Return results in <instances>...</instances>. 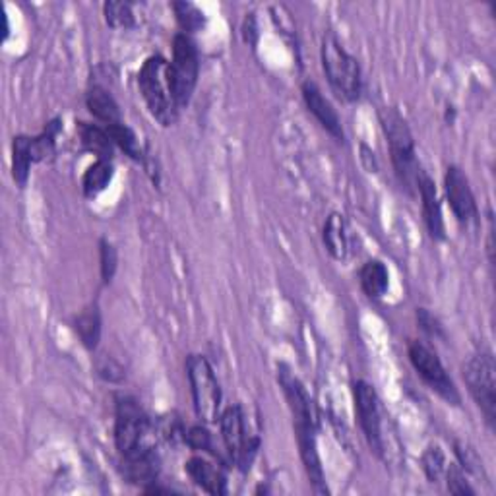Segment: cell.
<instances>
[{
    "mask_svg": "<svg viewBox=\"0 0 496 496\" xmlns=\"http://www.w3.org/2000/svg\"><path fill=\"white\" fill-rule=\"evenodd\" d=\"M138 88L150 115L161 126H173L178 118L180 107L175 98L169 63L161 55L146 58L138 72Z\"/></svg>",
    "mask_w": 496,
    "mask_h": 496,
    "instance_id": "cell-1",
    "label": "cell"
},
{
    "mask_svg": "<svg viewBox=\"0 0 496 496\" xmlns=\"http://www.w3.org/2000/svg\"><path fill=\"white\" fill-rule=\"evenodd\" d=\"M115 446L120 457L155 448L152 421L132 396H117L115 399Z\"/></svg>",
    "mask_w": 496,
    "mask_h": 496,
    "instance_id": "cell-2",
    "label": "cell"
},
{
    "mask_svg": "<svg viewBox=\"0 0 496 496\" xmlns=\"http://www.w3.org/2000/svg\"><path fill=\"white\" fill-rule=\"evenodd\" d=\"M322 66L328 78L330 86L337 98L353 103L359 101L362 93V76L359 60L345 51V47L340 43L334 33H326L320 47Z\"/></svg>",
    "mask_w": 496,
    "mask_h": 496,
    "instance_id": "cell-3",
    "label": "cell"
},
{
    "mask_svg": "<svg viewBox=\"0 0 496 496\" xmlns=\"http://www.w3.org/2000/svg\"><path fill=\"white\" fill-rule=\"evenodd\" d=\"M380 120H382L384 135L388 138L394 171L402 187H405V190L413 195L417 190L419 175L422 171L417 161L413 135H411L404 117L397 111H394V109H386V111H382Z\"/></svg>",
    "mask_w": 496,
    "mask_h": 496,
    "instance_id": "cell-4",
    "label": "cell"
},
{
    "mask_svg": "<svg viewBox=\"0 0 496 496\" xmlns=\"http://www.w3.org/2000/svg\"><path fill=\"white\" fill-rule=\"evenodd\" d=\"M187 377L196 417L205 425H213L222 417L223 394L210 361L204 355H190L187 359Z\"/></svg>",
    "mask_w": 496,
    "mask_h": 496,
    "instance_id": "cell-5",
    "label": "cell"
},
{
    "mask_svg": "<svg viewBox=\"0 0 496 496\" xmlns=\"http://www.w3.org/2000/svg\"><path fill=\"white\" fill-rule=\"evenodd\" d=\"M464 380L474 402L485 415V421L494 427L496 421V365L491 351H479L471 355L462 367Z\"/></svg>",
    "mask_w": 496,
    "mask_h": 496,
    "instance_id": "cell-6",
    "label": "cell"
},
{
    "mask_svg": "<svg viewBox=\"0 0 496 496\" xmlns=\"http://www.w3.org/2000/svg\"><path fill=\"white\" fill-rule=\"evenodd\" d=\"M169 70H171V80L175 88V98L180 109H185L192 93L196 90L198 74H200V60H198V49L195 41L190 39L187 33H177L173 39V60L169 63Z\"/></svg>",
    "mask_w": 496,
    "mask_h": 496,
    "instance_id": "cell-7",
    "label": "cell"
},
{
    "mask_svg": "<svg viewBox=\"0 0 496 496\" xmlns=\"http://www.w3.org/2000/svg\"><path fill=\"white\" fill-rule=\"evenodd\" d=\"M409 361L413 369L417 370L419 377L422 379L432 392H437L444 402L450 405L462 404V396H459L454 380L450 374L446 372L442 361L439 359L437 351H432L429 345L422 342L411 340L409 342Z\"/></svg>",
    "mask_w": 496,
    "mask_h": 496,
    "instance_id": "cell-8",
    "label": "cell"
},
{
    "mask_svg": "<svg viewBox=\"0 0 496 496\" xmlns=\"http://www.w3.org/2000/svg\"><path fill=\"white\" fill-rule=\"evenodd\" d=\"M353 399L355 411L361 422V429L365 432L369 446L379 456H382L384 442H382V415H380V399L377 390L365 380L353 382Z\"/></svg>",
    "mask_w": 496,
    "mask_h": 496,
    "instance_id": "cell-9",
    "label": "cell"
},
{
    "mask_svg": "<svg viewBox=\"0 0 496 496\" xmlns=\"http://www.w3.org/2000/svg\"><path fill=\"white\" fill-rule=\"evenodd\" d=\"M444 192H446V200L450 204V208L459 223L462 225L477 223L479 210H477L474 190H471L469 178L457 165H450L446 169Z\"/></svg>",
    "mask_w": 496,
    "mask_h": 496,
    "instance_id": "cell-10",
    "label": "cell"
},
{
    "mask_svg": "<svg viewBox=\"0 0 496 496\" xmlns=\"http://www.w3.org/2000/svg\"><path fill=\"white\" fill-rule=\"evenodd\" d=\"M302 100H305V105L309 111L314 115V118L318 120L322 128L328 132L332 138L337 142H344V126H342V118L337 115L334 105L328 101V98H324L322 90L317 86V83L307 80L302 83Z\"/></svg>",
    "mask_w": 496,
    "mask_h": 496,
    "instance_id": "cell-11",
    "label": "cell"
},
{
    "mask_svg": "<svg viewBox=\"0 0 496 496\" xmlns=\"http://www.w3.org/2000/svg\"><path fill=\"white\" fill-rule=\"evenodd\" d=\"M220 429H222V439L225 444V450L229 454V459L237 466L240 454L245 450V444L250 437V434H247V427H245L243 407L239 404H233L227 409H223L220 417Z\"/></svg>",
    "mask_w": 496,
    "mask_h": 496,
    "instance_id": "cell-12",
    "label": "cell"
},
{
    "mask_svg": "<svg viewBox=\"0 0 496 496\" xmlns=\"http://www.w3.org/2000/svg\"><path fill=\"white\" fill-rule=\"evenodd\" d=\"M417 192L421 198L422 205V217H425V223L429 229V235L434 240H444L446 239V225H444V217H442V205L437 187H434L432 178L421 171L419 180H417Z\"/></svg>",
    "mask_w": 496,
    "mask_h": 496,
    "instance_id": "cell-13",
    "label": "cell"
},
{
    "mask_svg": "<svg viewBox=\"0 0 496 496\" xmlns=\"http://www.w3.org/2000/svg\"><path fill=\"white\" fill-rule=\"evenodd\" d=\"M185 471L196 485L210 494H225L227 481L223 469L202 456H192L185 464Z\"/></svg>",
    "mask_w": 496,
    "mask_h": 496,
    "instance_id": "cell-14",
    "label": "cell"
},
{
    "mask_svg": "<svg viewBox=\"0 0 496 496\" xmlns=\"http://www.w3.org/2000/svg\"><path fill=\"white\" fill-rule=\"evenodd\" d=\"M324 245L328 248V252L332 254L334 260H345L349 254V227L345 217L342 213H330L328 220L324 223Z\"/></svg>",
    "mask_w": 496,
    "mask_h": 496,
    "instance_id": "cell-15",
    "label": "cell"
},
{
    "mask_svg": "<svg viewBox=\"0 0 496 496\" xmlns=\"http://www.w3.org/2000/svg\"><path fill=\"white\" fill-rule=\"evenodd\" d=\"M86 105L90 109V113L98 118L100 123H103V126L123 123V113H120L118 103L103 86L90 88L86 95Z\"/></svg>",
    "mask_w": 496,
    "mask_h": 496,
    "instance_id": "cell-16",
    "label": "cell"
},
{
    "mask_svg": "<svg viewBox=\"0 0 496 496\" xmlns=\"http://www.w3.org/2000/svg\"><path fill=\"white\" fill-rule=\"evenodd\" d=\"M78 136L82 142V148L93 153L98 160H113L115 144L109 138L105 126L91 125V123H78Z\"/></svg>",
    "mask_w": 496,
    "mask_h": 496,
    "instance_id": "cell-17",
    "label": "cell"
},
{
    "mask_svg": "<svg viewBox=\"0 0 496 496\" xmlns=\"http://www.w3.org/2000/svg\"><path fill=\"white\" fill-rule=\"evenodd\" d=\"M359 280H361L362 292H365V295L370 299H382L386 293H388L390 274H388V268L384 265V262L380 260L365 262V265L361 268Z\"/></svg>",
    "mask_w": 496,
    "mask_h": 496,
    "instance_id": "cell-18",
    "label": "cell"
},
{
    "mask_svg": "<svg viewBox=\"0 0 496 496\" xmlns=\"http://www.w3.org/2000/svg\"><path fill=\"white\" fill-rule=\"evenodd\" d=\"M33 163L31 136H14V140H12V177H14L20 188L28 185Z\"/></svg>",
    "mask_w": 496,
    "mask_h": 496,
    "instance_id": "cell-19",
    "label": "cell"
},
{
    "mask_svg": "<svg viewBox=\"0 0 496 496\" xmlns=\"http://www.w3.org/2000/svg\"><path fill=\"white\" fill-rule=\"evenodd\" d=\"M115 175V167L107 160H95L82 177V190L86 198L100 196L101 192L111 185Z\"/></svg>",
    "mask_w": 496,
    "mask_h": 496,
    "instance_id": "cell-20",
    "label": "cell"
},
{
    "mask_svg": "<svg viewBox=\"0 0 496 496\" xmlns=\"http://www.w3.org/2000/svg\"><path fill=\"white\" fill-rule=\"evenodd\" d=\"M74 326L82 345L88 351L98 349L101 340V312L98 305H90L88 309H83L76 317Z\"/></svg>",
    "mask_w": 496,
    "mask_h": 496,
    "instance_id": "cell-21",
    "label": "cell"
},
{
    "mask_svg": "<svg viewBox=\"0 0 496 496\" xmlns=\"http://www.w3.org/2000/svg\"><path fill=\"white\" fill-rule=\"evenodd\" d=\"M109 138H111V142L115 144V146L125 152L130 160L135 161H146V152H144L142 144L136 136V132L132 130L130 126H126L125 123H118V125H111V126H105Z\"/></svg>",
    "mask_w": 496,
    "mask_h": 496,
    "instance_id": "cell-22",
    "label": "cell"
},
{
    "mask_svg": "<svg viewBox=\"0 0 496 496\" xmlns=\"http://www.w3.org/2000/svg\"><path fill=\"white\" fill-rule=\"evenodd\" d=\"M103 16L109 28L113 30H130L136 26V14L130 3L123 0H109L103 4Z\"/></svg>",
    "mask_w": 496,
    "mask_h": 496,
    "instance_id": "cell-23",
    "label": "cell"
},
{
    "mask_svg": "<svg viewBox=\"0 0 496 496\" xmlns=\"http://www.w3.org/2000/svg\"><path fill=\"white\" fill-rule=\"evenodd\" d=\"M173 12H175V18L178 22L180 30H183L187 35L188 33H198L204 28L205 14L196 4L173 3Z\"/></svg>",
    "mask_w": 496,
    "mask_h": 496,
    "instance_id": "cell-24",
    "label": "cell"
},
{
    "mask_svg": "<svg viewBox=\"0 0 496 496\" xmlns=\"http://www.w3.org/2000/svg\"><path fill=\"white\" fill-rule=\"evenodd\" d=\"M421 464H422V471H425L427 479L431 483H437L444 477L448 459H446V454L442 452L440 446H429L425 454H422V457H421Z\"/></svg>",
    "mask_w": 496,
    "mask_h": 496,
    "instance_id": "cell-25",
    "label": "cell"
},
{
    "mask_svg": "<svg viewBox=\"0 0 496 496\" xmlns=\"http://www.w3.org/2000/svg\"><path fill=\"white\" fill-rule=\"evenodd\" d=\"M100 268L103 283H111L118 268V254L115 245L107 239L100 240Z\"/></svg>",
    "mask_w": 496,
    "mask_h": 496,
    "instance_id": "cell-26",
    "label": "cell"
},
{
    "mask_svg": "<svg viewBox=\"0 0 496 496\" xmlns=\"http://www.w3.org/2000/svg\"><path fill=\"white\" fill-rule=\"evenodd\" d=\"M444 479H446L448 491H450L456 496H466V494L474 496L475 494V489L471 487L467 483V479H466V471L459 467L457 464H448L446 466Z\"/></svg>",
    "mask_w": 496,
    "mask_h": 496,
    "instance_id": "cell-27",
    "label": "cell"
},
{
    "mask_svg": "<svg viewBox=\"0 0 496 496\" xmlns=\"http://www.w3.org/2000/svg\"><path fill=\"white\" fill-rule=\"evenodd\" d=\"M454 452L457 457V466L462 467L466 474L471 475H485V471H483V464L477 456V452L466 442H456L454 444Z\"/></svg>",
    "mask_w": 496,
    "mask_h": 496,
    "instance_id": "cell-28",
    "label": "cell"
},
{
    "mask_svg": "<svg viewBox=\"0 0 496 496\" xmlns=\"http://www.w3.org/2000/svg\"><path fill=\"white\" fill-rule=\"evenodd\" d=\"M185 442L192 448V450L196 452H208V454H213V442H212V434L208 432V429L202 427V425H196V427H190L187 432H185Z\"/></svg>",
    "mask_w": 496,
    "mask_h": 496,
    "instance_id": "cell-29",
    "label": "cell"
},
{
    "mask_svg": "<svg viewBox=\"0 0 496 496\" xmlns=\"http://www.w3.org/2000/svg\"><path fill=\"white\" fill-rule=\"evenodd\" d=\"M417 324L422 332L432 337V340H444V328L440 320L427 309H417Z\"/></svg>",
    "mask_w": 496,
    "mask_h": 496,
    "instance_id": "cell-30",
    "label": "cell"
},
{
    "mask_svg": "<svg viewBox=\"0 0 496 496\" xmlns=\"http://www.w3.org/2000/svg\"><path fill=\"white\" fill-rule=\"evenodd\" d=\"M100 377L109 380V382H118L123 380V369H120L117 362L109 361V359H103V362L100 365Z\"/></svg>",
    "mask_w": 496,
    "mask_h": 496,
    "instance_id": "cell-31",
    "label": "cell"
}]
</instances>
